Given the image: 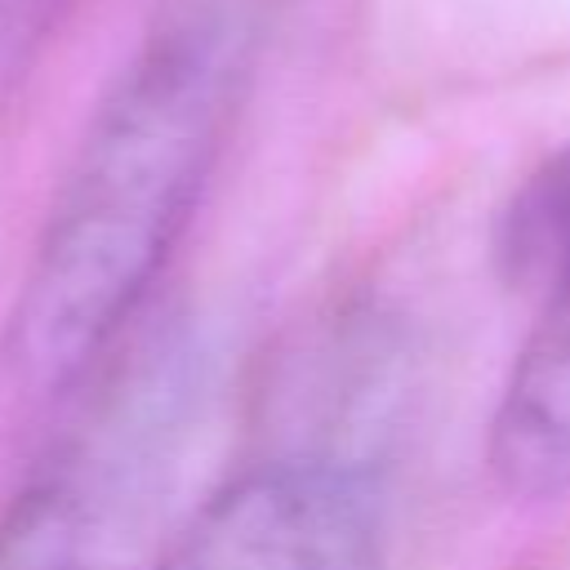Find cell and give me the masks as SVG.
Segmentation results:
<instances>
[{"label": "cell", "mask_w": 570, "mask_h": 570, "mask_svg": "<svg viewBox=\"0 0 570 570\" xmlns=\"http://www.w3.org/2000/svg\"><path fill=\"white\" fill-rule=\"evenodd\" d=\"M249 58V0H191L102 94L13 307V361L36 383L76 379L142 303L223 151Z\"/></svg>", "instance_id": "cell-1"}, {"label": "cell", "mask_w": 570, "mask_h": 570, "mask_svg": "<svg viewBox=\"0 0 570 570\" xmlns=\"http://www.w3.org/2000/svg\"><path fill=\"white\" fill-rule=\"evenodd\" d=\"M160 570H383L379 499L343 459H272L214 490Z\"/></svg>", "instance_id": "cell-2"}, {"label": "cell", "mask_w": 570, "mask_h": 570, "mask_svg": "<svg viewBox=\"0 0 570 570\" xmlns=\"http://www.w3.org/2000/svg\"><path fill=\"white\" fill-rule=\"evenodd\" d=\"M490 472L512 499L570 490V298L543 303L490 423Z\"/></svg>", "instance_id": "cell-3"}, {"label": "cell", "mask_w": 570, "mask_h": 570, "mask_svg": "<svg viewBox=\"0 0 570 570\" xmlns=\"http://www.w3.org/2000/svg\"><path fill=\"white\" fill-rule=\"evenodd\" d=\"M494 258L512 289L539 303L570 298V142L539 160L508 196Z\"/></svg>", "instance_id": "cell-4"}, {"label": "cell", "mask_w": 570, "mask_h": 570, "mask_svg": "<svg viewBox=\"0 0 570 570\" xmlns=\"http://www.w3.org/2000/svg\"><path fill=\"white\" fill-rule=\"evenodd\" d=\"M85 494L67 472L22 490L0 525V570H94Z\"/></svg>", "instance_id": "cell-5"}]
</instances>
